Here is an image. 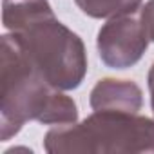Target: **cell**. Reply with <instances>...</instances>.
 <instances>
[{
  "label": "cell",
  "instance_id": "3",
  "mask_svg": "<svg viewBox=\"0 0 154 154\" xmlns=\"http://www.w3.org/2000/svg\"><path fill=\"white\" fill-rule=\"evenodd\" d=\"M13 33L49 85L60 91L78 89L87 74V53L82 38L63 26L51 4L20 20Z\"/></svg>",
  "mask_w": 154,
  "mask_h": 154
},
{
  "label": "cell",
  "instance_id": "1",
  "mask_svg": "<svg viewBox=\"0 0 154 154\" xmlns=\"http://www.w3.org/2000/svg\"><path fill=\"white\" fill-rule=\"evenodd\" d=\"M0 71L2 141L17 136L20 129L33 120L44 125L78 122L74 100L47 84L13 33H6L0 38Z\"/></svg>",
  "mask_w": 154,
  "mask_h": 154
},
{
  "label": "cell",
  "instance_id": "2",
  "mask_svg": "<svg viewBox=\"0 0 154 154\" xmlns=\"http://www.w3.org/2000/svg\"><path fill=\"white\" fill-rule=\"evenodd\" d=\"M44 149L49 154H154V120L94 111L80 123L53 127Z\"/></svg>",
  "mask_w": 154,
  "mask_h": 154
},
{
  "label": "cell",
  "instance_id": "7",
  "mask_svg": "<svg viewBox=\"0 0 154 154\" xmlns=\"http://www.w3.org/2000/svg\"><path fill=\"white\" fill-rule=\"evenodd\" d=\"M140 20L149 35V40L154 42V0H149V2L141 8V13H140Z\"/></svg>",
  "mask_w": 154,
  "mask_h": 154
},
{
  "label": "cell",
  "instance_id": "5",
  "mask_svg": "<svg viewBox=\"0 0 154 154\" xmlns=\"http://www.w3.org/2000/svg\"><path fill=\"white\" fill-rule=\"evenodd\" d=\"M93 111H112L138 114L143 107V93L131 80L103 78L100 80L89 96Z\"/></svg>",
  "mask_w": 154,
  "mask_h": 154
},
{
  "label": "cell",
  "instance_id": "4",
  "mask_svg": "<svg viewBox=\"0 0 154 154\" xmlns=\"http://www.w3.org/2000/svg\"><path fill=\"white\" fill-rule=\"evenodd\" d=\"M149 35L140 18L132 15L111 18L98 31V54L111 69H129L147 51Z\"/></svg>",
  "mask_w": 154,
  "mask_h": 154
},
{
  "label": "cell",
  "instance_id": "8",
  "mask_svg": "<svg viewBox=\"0 0 154 154\" xmlns=\"http://www.w3.org/2000/svg\"><path fill=\"white\" fill-rule=\"evenodd\" d=\"M147 84H149V93H150V105H152V112H154V63L149 69L147 74Z\"/></svg>",
  "mask_w": 154,
  "mask_h": 154
},
{
  "label": "cell",
  "instance_id": "6",
  "mask_svg": "<svg viewBox=\"0 0 154 154\" xmlns=\"http://www.w3.org/2000/svg\"><path fill=\"white\" fill-rule=\"evenodd\" d=\"M80 11L91 18H118L132 15L143 0H74Z\"/></svg>",
  "mask_w": 154,
  "mask_h": 154
}]
</instances>
